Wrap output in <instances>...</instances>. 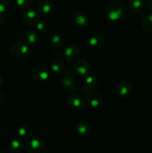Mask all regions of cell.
<instances>
[{"label":"cell","instance_id":"10","mask_svg":"<svg viewBox=\"0 0 152 153\" xmlns=\"http://www.w3.org/2000/svg\"><path fill=\"white\" fill-rule=\"evenodd\" d=\"M80 54V50L77 45L69 44L64 48L63 57L67 61H72L77 59Z\"/></svg>","mask_w":152,"mask_h":153},{"label":"cell","instance_id":"32","mask_svg":"<svg viewBox=\"0 0 152 153\" xmlns=\"http://www.w3.org/2000/svg\"><path fill=\"white\" fill-rule=\"evenodd\" d=\"M0 153H5V152L3 149H0Z\"/></svg>","mask_w":152,"mask_h":153},{"label":"cell","instance_id":"31","mask_svg":"<svg viewBox=\"0 0 152 153\" xmlns=\"http://www.w3.org/2000/svg\"><path fill=\"white\" fill-rule=\"evenodd\" d=\"M2 85H3V79H2V77H1V76L0 75V88H1Z\"/></svg>","mask_w":152,"mask_h":153},{"label":"cell","instance_id":"3","mask_svg":"<svg viewBox=\"0 0 152 153\" xmlns=\"http://www.w3.org/2000/svg\"><path fill=\"white\" fill-rule=\"evenodd\" d=\"M68 106L74 111H82L84 110L87 105V101L86 99L80 94H72L67 100Z\"/></svg>","mask_w":152,"mask_h":153},{"label":"cell","instance_id":"23","mask_svg":"<svg viewBox=\"0 0 152 153\" xmlns=\"http://www.w3.org/2000/svg\"><path fill=\"white\" fill-rule=\"evenodd\" d=\"M98 79L95 75H89L86 76L84 81V85L90 87V88H95L98 85Z\"/></svg>","mask_w":152,"mask_h":153},{"label":"cell","instance_id":"4","mask_svg":"<svg viewBox=\"0 0 152 153\" xmlns=\"http://www.w3.org/2000/svg\"><path fill=\"white\" fill-rule=\"evenodd\" d=\"M61 82L62 86L65 89L73 93L77 91V79H76L75 75L70 70H67L63 72L61 78Z\"/></svg>","mask_w":152,"mask_h":153},{"label":"cell","instance_id":"12","mask_svg":"<svg viewBox=\"0 0 152 153\" xmlns=\"http://www.w3.org/2000/svg\"><path fill=\"white\" fill-rule=\"evenodd\" d=\"M75 131L80 136L86 137L92 131V126L88 121L80 120L76 124Z\"/></svg>","mask_w":152,"mask_h":153},{"label":"cell","instance_id":"33","mask_svg":"<svg viewBox=\"0 0 152 153\" xmlns=\"http://www.w3.org/2000/svg\"><path fill=\"white\" fill-rule=\"evenodd\" d=\"M151 1V0H145V3L148 2V1Z\"/></svg>","mask_w":152,"mask_h":153},{"label":"cell","instance_id":"18","mask_svg":"<svg viewBox=\"0 0 152 153\" xmlns=\"http://www.w3.org/2000/svg\"><path fill=\"white\" fill-rule=\"evenodd\" d=\"M103 102V97L101 94H98V93H94L93 94L89 96L88 97V105L90 106L91 108H96L100 107L102 104Z\"/></svg>","mask_w":152,"mask_h":153},{"label":"cell","instance_id":"24","mask_svg":"<svg viewBox=\"0 0 152 153\" xmlns=\"http://www.w3.org/2000/svg\"><path fill=\"white\" fill-rule=\"evenodd\" d=\"M36 26L37 29L43 34L46 33L49 30V24L46 20H40L36 24Z\"/></svg>","mask_w":152,"mask_h":153},{"label":"cell","instance_id":"19","mask_svg":"<svg viewBox=\"0 0 152 153\" xmlns=\"http://www.w3.org/2000/svg\"><path fill=\"white\" fill-rule=\"evenodd\" d=\"M52 10V3L49 0H40L37 4V10L41 14H48Z\"/></svg>","mask_w":152,"mask_h":153},{"label":"cell","instance_id":"11","mask_svg":"<svg viewBox=\"0 0 152 153\" xmlns=\"http://www.w3.org/2000/svg\"><path fill=\"white\" fill-rule=\"evenodd\" d=\"M73 23L77 28L83 29L89 24V17L85 12L79 10L73 15Z\"/></svg>","mask_w":152,"mask_h":153},{"label":"cell","instance_id":"27","mask_svg":"<svg viewBox=\"0 0 152 153\" xmlns=\"http://www.w3.org/2000/svg\"><path fill=\"white\" fill-rule=\"evenodd\" d=\"M31 0H16V4L18 7L22 10H25L31 5Z\"/></svg>","mask_w":152,"mask_h":153},{"label":"cell","instance_id":"28","mask_svg":"<svg viewBox=\"0 0 152 153\" xmlns=\"http://www.w3.org/2000/svg\"><path fill=\"white\" fill-rule=\"evenodd\" d=\"M7 101V94H4V92H0V105L4 104Z\"/></svg>","mask_w":152,"mask_h":153},{"label":"cell","instance_id":"8","mask_svg":"<svg viewBox=\"0 0 152 153\" xmlns=\"http://www.w3.org/2000/svg\"><path fill=\"white\" fill-rule=\"evenodd\" d=\"M32 76L36 82L43 83L49 79L50 76V70L46 66H39L34 70Z\"/></svg>","mask_w":152,"mask_h":153},{"label":"cell","instance_id":"15","mask_svg":"<svg viewBox=\"0 0 152 153\" xmlns=\"http://www.w3.org/2000/svg\"><path fill=\"white\" fill-rule=\"evenodd\" d=\"M89 46L94 49H100L104 46V40L101 35L93 34L91 36L88 40Z\"/></svg>","mask_w":152,"mask_h":153},{"label":"cell","instance_id":"1","mask_svg":"<svg viewBox=\"0 0 152 153\" xmlns=\"http://www.w3.org/2000/svg\"><path fill=\"white\" fill-rule=\"evenodd\" d=\"M105 13L110 21L119 22L125 18L126 9L121 1H111L106 6Z\"/></svg>","mask_w":152,"mask_h":153},{"label":"cell","instance_id":"16","mask_svg":"<svg viewBox=\"0 0 152 153\" xmlns=\"http://www.w3.org/2000/svg\"><path fill=\"white\" fill-rule=\"evenodd\" d=\"M25 148L23 142L18 139L13 140L8 145V151L10 153H22Z\"/></svg>","mask_w":152,"mask_h":153},{"label":"cell","instance_id":"26","mask_svg":"<svg viewBox=\"0 0 152 153\" xmlns=\"http://www.w3.org/2000/svg\"><path fill=\"white\" fill-rule=\"evenodd\" d=\"M10 8V2L8 0H0V15L5 13Z\"/></svg>","mask_w":152,"mask_h":153},{"label":"cell","instance_id":"29","mask_svg":"<svg viewBox=\"0 0 152 153\" xmlns=\"http://www.w3.org/2000/svg\"><path fill=\"white\" fill-rule=\"evenodd\" d=\"M6 19L4 17L3 15H0V25H3V24L5 23Z\"/></svg>","mask_w":152,"mask_h":153},{"label":"cell","instance_id":"9","mask_svg":"<svg viewBox=\"0 0 152 153\" xmlns=\"http://www.w3.org/2000/svg\"><path fill=\"white\" fill-rule=\"evenodd\" d=\"M22 20L28 25H34L40 20V13L38 10L28 9L22 13Z\"/></svg>","mask_w":152,"mask_h":153},{"label":"cell","instance_id":"22","mask_svg":"<svg viewBox=\"0 0 152 153\" xmlns=\"http://www.w3.org/2000/svg\"><path fill=\"white\" fill-rule=\"evenodd\" d=\"M65 65L62 60L56 59L52 62L51 65V71L55 75H60L64 71Z\"/></svg>","mask_w":152,"mask_h":153},{"label":"cell","instance_id":"13","mask_svg":"<svg viewBox=\"0 0 152 153\" xmlns=\"http://www.w3.org/2000/svg\"><path fill=\"white\" fill-rule=\"evenodd\" d=\"M144 4L142 0H129L128 1V9L134 15H138L142 12Z\"/></svg>","mask_w":152,"mask_h":153},{"label":"cell","instance_id":"25","mask_svg":"<svg viewBox=\"0 0 152 153\" xmlns=\"http://www.w3.org/2000/svg\"><path fill=\"white\" fill-rule=\"evenodd\" d=\"M81 92L83 93V95L89 97V96L93 94L94 93H96L97 91L96 89H95V88H90V87L87 86V85H83V86L81 87Z\"/></svg>","mask_w":152,"mask_h":153},{"label":"cell","instance_id":"20","mask_svg":"<svg viewBox=\"0 0 152 153\" xmlns=\"http://www.w3.org/2000/svg\"><path fill=\"white\" fill-rule=\"evenodd\" d=\"M49 43H50V46L52 49H58V48L61 47L63 45V35L61 33H55V34L51 37Z\"/></svg>","mask_w":152,"mask_h":153},{"label":"cell","instance_id":"7","mask_svg":"<svg viewBox=\"0 0 152 153\" xmlns=\"http://www.w3.org/2000/svg\"><path fill=\"white\" fill-rule=\"evenodd\" d=\"M25 149L27 153H46V146L42 140L35 138L28 140Z\"/></svg>","mask_w":152,"mask_h":153},{"label":"cell","instance_id":"6","mask_svg":"<svg viewBox=\"0 0 152 153\" xmlns=\"http://www.w3.org/2000/svg\"><path fill=\"white\" fill-rule=\"evenodd\" d=\"M74 70L76 75L81 77H86L89 76L92 70V66L90 63L85 59H79L75 63Z\"/></svg>","mask_w":152,"mask_h":153},{"label":"cell","instance_id":"14","mask_svg":"<svg viewBox=\"0 0 152 153\" xmlns=\"http://www.w3.org/2000/svg\"><path fill=\"white\" fill-rule=\"evenodd\" d=\"M24 40H25V43L29 46H34L37 44L39 40L38 33L35 30H28L24 35Z\"/></svg>","mask_w":152,"mask_h":153},{"label":"cell","instance_id":"30","mask_svg":"<svg viewBox=\"0 0 152 153\" xmlns=\"http://www.w3.org/2000/svg\"><path fill=\"white\" fill-rule=\"evenodd\" d=\"M146 4H147V5H148V8L150 9V10L152 11V0H151V1H148V2H147V3H146Z\"/></svg>","mask_w":152,"mask_h":153},{"label":"cell","instance_id":"2","mask_svg":"<svg viewBox=\"0 0 152 153\" xmlns=\"http://www.w3.org/2000/svg\"><path fill=\"white\" fill-rule=\"evenodd\" d=\"M10 55L16 60L26 59L30 55L31 49L29 46L23 42H18L10 46L9 49Z\"/></svg>","mask_w":152,"mask_h":153},{"label":"cell","instance_id":"5","mask_svg":"<svg viewBox=\"0 0 152 153\" xmlns=\"http://www.w3.org/2000/svg\"><path fill=\"white\" fill-rule=\"evenodd\" d=\"M133 91V85L128 80L119 82L115 88V93L120 99H125L129 97Z\"/></svg>","mask_w":152,"mask_h":153},{"label":"cell","instance_id":"17","mask_svg":"<svg viewBox=\"0 0 152 153\" xmlns=\"http://www.w3.org/2000/svg\"><path fill=\"white\" fill-rule=\"evenodd\" d=\"M32 128L27 124H22L17 129V134L21 138L28 140L32 136Z\"/></svg>","mask_w":152,"mask_h":153},{"label":"cell","instance_id":"21","mask_svg":"<svg viewBox=\"0 0 152 153\" xmlns=\"http://www.w3.org/2000/svg\"><path fill=\"white\" fill-rule=\"evenodd\" d=\"M141 25L142 29L148 34H152V13L146 14L142 19Z\"/></svg>","mask_w":152,"mask_h":153}]
</instances>
